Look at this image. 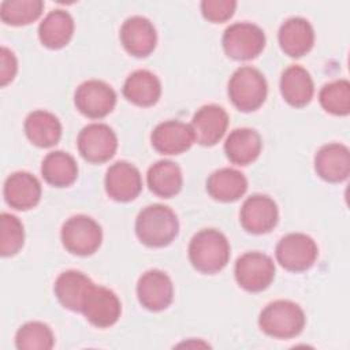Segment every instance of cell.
I'll list each match as a JSON object with an SVG mask.
<instances>
[{
    "label": "cell",
    "instance_id": "1",
    "mask_svg": "<svg viewBox=\"0 0 350 350\" xmlns=\"http://www.w3.org/2000/svg\"><path fill=\"white\" fill-rule=\"evenodd\" d=\"M179 232V221L175 212L163 204L145 206L135 219V234L141 243L149 247L170 245Z\"/></svg>",
    "mask_w": 350,
    "mask_h": 350
},
{
    "label": "cell",
    "instance_id": "2",
    "mask_svg": "<svg viewBox=\"0 0 350 350\" xmlns=\"http://www.w3.org/2000/svg\"><path fill=\"white\" fill-rule=\"evenodd\" d=\"M189 260L201 273L220 272L230 260V243L216 228H204L193 235L189 243Z\"/></svg>",
    "mask_w": 350,
    "mask_h": 350
},
{
    "label": "cell",
    "instance_id": "3",
    "mask_svg": "<svg viewBox=\"0 0 350 350\" xmlns=\"http://www.w3.org/2000/svg\"><path fill=\"white\" fill-rule=\"evenodd\" d=\"M306 323L302 308L288 299L269 302L258 316L260 329L276 339H290L298 336Z\"/></svg>",
    "mask_w": 350,
    "mask_h": 350
},
{
    "label": "cell",
    "instance_id": "4",
    "mask_svg": "<svg viewBox=\"0 0 350 350\" xmlns=\"http://www.w3.org/2000/svg\"><path fill=\"white\" fill-rule=\"evenodd\" d=\"M227 92L237 109L252 112L264 104L268 94V85L261 71L250 66H243L237 68L230 77Z\"/></svg>",
    "mask_w": 350,
    "mask_h": 350
},
{
    "label": "cell",
    "instance_id": "5",
    "mask_svg": "<svg viewBox=\"0 0 350 350\" xmlns=\"http://www.w3.org/2000/svg\"><path fill=\"white\" fill-rule=\"evenodd\" d=\"M60 238L63 246L71 254L90 256L101 245L103 230L90 216L75 215L63 223Z\"/></svg>",
    "mask_w": 350,
    "mask_h": 350
},
{
    "label": "cell",
    "instance_id": "6",
    "mask_svg": "<svg viewBox=\"0 0 350 350\" xmlns=\"http://www.w3.org/2000/svg\"><path fill=\"white\" fill-rule=\"evenodd\" d=\"M265 33L250 22H237L230 25L221 38L226 55L234 60H252L265 48Z\"/></svg>",
    "mask_w": 350,
    "mask_h": 350
},
{
    "label": "cell",
    "instance_id": "7",
    "mask_svg": "<svg viewBox=\"0 0 350 350\" xmlns=\"http://www.w3.org/2000/svg\"><path fill=\"white\" fill-rule=\"evenodd\" d=\"M234 275L239 287L250 293H260L273 282L275 264L265 253L247 252L238 257Z\"/></svg>",
    "mask_w": 350,
    "mask_h": 350
},
{
    "label": "cell",
    "instance_id": "8",
    "mask_svg": "<svg viewBox=\"0 0 350 350\" xmlns=\"http://www.w3.org/2000/svg\"><path fill=\"white\" fill-rule=\"evenodd\" d=\"M319 249L313 238L302 232H290L276 245L278 262L290 272L308 271L316 261Z\"/></svg>",
    "mask_w": 350,
    "mask_h": 350
},
{
    "label": "cell",
    "instance_id": "9",
    "mask_svg": "<svg viewBox=\"0 0 350 350\" xmlns=\"http://www.w3.org/2000/svg\"><path fill=\"white\" fill-rule=\"evenodd\" d=\"M77 145L85 160L101 164L115 156L118 149V137L108 124L90 123L79 131Z\"/></svg>",
    "mask_w": 350,
    "mask_h": 350
},
{
    "label": "cell",
    "instance_id": "10",
    "mask_svg": "<svg viewBox=\"0 0 350 350\" xmlns=\"http://www.w3.org/2000/svg\"><path fill=\"white\" fill-rule=\"evenodd\" d=\"M74 104L86 118L101 119L115 108L116 93L107 82L89 79L77 88L74 93Z\"/></svg>",
    "mask_w": 350,
    "mask_h": 350
},
{
    "label": "cell",
    "instance_id": "11",
    "mask_svg": "<svg viewBox=\"0 0 350 350\" xmlns=\"http://www.w3.org/2000/svg\"><path fill=\"white\" fill-rule=\"evenodd\" d=\"M81 313L92 325L108 328L119 320L122 304L112 290L94 284L83 302Z\"/></svg>",
    "mask_w": 350,
    "mask_h": 350
},
{
    "label": "cell",
    "instance_id": "12",
    "mask_svg": "<svg viewBox=\"0 0 350 350\" xmlns=\"http://www.w3.org/2000/svg\"><path fill=\"white\" fill-rule=\"evenodd\" d=\"M242 227L250 234H267L279 221L276 202L265 194H253L245 200L239 212Z\"/></svg>",
    "mask_w": 350,
    "mask_h": 350
},
{
    "label": "cell",
    "instance_id": "13",
    "mask_svg": "<svg viewBox=\"0 0 350 350\" xmlns=\"http://www.w3.org/2000/svg\"><path fill=\"white\" fill-rule=\"evenodd\" d=\"M137 297L145 309L150 312L164 310L174 299L172 280L160 269H149L138 279Z\"/></svg>",
    "mask_w": 350,
    "mask_h": 350
},
{
    "label": "cell",
    "instance_id": "14",
    "mask_svg": "<svg viewBox=\"0 0 350 350\" xmlns=\"http://www.w3.org/2000/svg\"><path fill=\"white\" fill-rule=\"evenodd\" d=\"M123 48L135 57L149 56L157 44V33L153 23L141 15L127 18L119 31Z\"/></svg>",
    "mask_w": 350,
    "mask_h": 350
},
{
    "label": "cell",
    "instance_id": "15",
    "mask_svg": "<svg viewBox=\"0 0 350 350\" xmlns=\"http://www.w3.org/2000/svg\"><path fill=\"white\" fill-rule=\"evenodd\" d=\"M105 191L118 202H129L142 190V178L135 165L127 161L113 163L105 174Z\"/></svg>",
    "mask_w": 350,
    "mask_h": 350
},
{
    "label": "cell",
    "instance_id": "16",
    "mask_svg": "<svg viewBox=\"0 0 350 350\" xmlns=\"http://www.w3.org/2000/svg\"><path fill=\"white\" fill-rule=\"evenodd\" d=\"M190 127L196 142L202 146H213L227 131L228 113L223 107L216 104L202 105L193 115Z\"/></svg>",
    "mask_w": 350,
    "mask_h": 350
},
{
    "label": "cell",
    "instance_id": "17",
    "mask_svg": "<svg viewBox=\"0 0 350 350\" xmlns=\"http://www.w3.org/2000/svg\"><path fill=\"white\" fill-rule=\"evenodd\" d=\"M150 142L161 154H180L189 150L196 141L190 124L180 120H165L153 129Z\"/></svg>",
    "mask_w": 350,
    "mask_h": 350
},
{
    "label": "cell",
    "instance_id": "18",
    "mask_svg": "<svg viewBox=\"0 0 350 350\" xmlns=\"http://www.w3.org/2000/svg\"><path fill=\"white\" fill-rule=\"evenodd\" d=\"M314 170L321 179L329 183L346 180L350 174L349 148L338 142L323 145L314 156Z\"/></svg>",
    "mask_w": 350,
    "mask_h": 350
},
{
    "label": "cell",
    "instance_id": "19",
    "mask_svg": "<svg viewBox=\"0 0 350 350\" xmlns=\"http://www.w3.org/2000/svg\"><path fill=\"white\" fill-rule=\"evenodd\" d=\"M280 49L290 57H301L309 53L314 45V29L301 16L286 19L278 33Z\"/></svg>",
    "mask_w": 350,
    "mask_h": 350
},
{
    "label": "cell",
    "instance_id": "20",
    "mask_svg": "<svg viewBox=\"0 0 350 350\" xmlns=\"http://www.w3.org/2000/svg\"><path fill=\"white\" fill-rule=\"evenodd\" d=\"M4 198L18 211H29L41 200V183L27 171H16L4 182Z\"/></svg>",
    "mask_w": 350,
    "mask_h": 350
},
{
    "label": "cell",
    "instance_id": "21",
    "mask_svg": "<svg viewBox=\"0 0 350 350\" xmlns=\"http://www.w3.org/2000/svg\"><path fill=\"white\" fill-rule=\"evenodd\" d=\"M94 283L89 276L77 269L62 272L53 286L60 305L71 312H81L83 302Z\"/></svg>",
    "mask_w": 350,
    "mask_h": 350
},
{
    "label": "cell",
    "instance_id": "22",
    "mask_svg": "<svg viewBox=\"0 0 350 350\" xmlns=\"http://www.w3.org/2000/svg\"><path fill=\"white\" fill-rule=\"evenodd\" d=\"M262 149V139L254 129L232 130L224 142L227 159L237 165H247L257 160Z\"/></svg>",
    "mask_w": 350,
    "mask_h": 350
},
{
    "label": "cell",
    "instance_id": "23",
    "mask_svg": "<svg viewBox=\"0 0 350 350\" xmlns=\"http://www.w3.org/2000/svg\"><path fill=\"white\" fill-rule=\"evenodd\" d=\"M280 93L293 107L308 105L314 94V83L309 71L297 64L288 66L280 77Z\"/></svg>",
    "mask_w": 350,
    "mask_h": 350
},
{
    "label": "cell",
    "instance_id": "24",
    "mask_svg": "<svg viewBox=\"0 0 350 350\" xmlns=\"http://www.w3.org/2000/svg\"><path fill=\"white\" fill-rule=\"evenodd\" d=\"M74 34V19L62 8L52 10L45 15L38 26V38L49 49L66 46Z\"/></svg>",
    "mask_w": 350,
    "mask_h": 350
},
{
    "label": "cell",
    "instance_id": "25",
    "mask_svg": "<svg viewBox=\"0 0 350 350\" xmlns=\"http://www.w3.org/2000/svg\"><path fill=\"white\" fill-rule=\"evenodd\" d=\"M247 190L246 176L235 168H220L206 179L208 194L220 202H234Z\"/></svg>",
    "mask_w": 350,
    "mask_h": 350
},
{
    "label": "cell",
    "instance_id": "26",
    "mask_svg": "<svg viewBox=\"0 0 350 350\" xmlns=\"http://www.w3.org/2000/svg\"><path fill=\"white\" fill-rule=\"evenodd\" d=\"M123 96L138 107H152L161 96L160 79L148 70H135L123 85Z\"/></svg>",
    "mask_w": 350,
    "mask_h": 350
},
{
    "label": "cell",
    "instance_id": "27",
    "mask_svg": "<svg viewBox=\"0 0 350 350\" xmlns=\"http://www.w3.org/2000/svg\"><path fill=\"white\" fill-rule=\"evenodd\" d=\"M25 134L38 148H51L62 138V123L48 111H33L25 119Z\"/></svg>",
    "mask_w": 350,
    "mask_h": 350
},
{
    "label": "cell",
    "instance_id": "28",
    "mask_svg": "<svg viewBox=\"0 0 350 350\" xmlns=\"http://www.w3.org/2000/svg\"><path fill=\"white\" fill-rule=\"evenodd\" d=\"M146 182L153 194L161 198H171L180 191L183 186V175L176 163L171 160H159L149 167Z\"/></svg>",
    "mask_w": 350,
    "mask_h": 350
},
{
    "label": "cell",
    "instance_id": "29",
    "mask_svg": "<svg viewBox=\"0 0 350 350\" xmlns=\"http://www.w3.org/2000/svg\"><path fill=\"white\" fill-rule=\"evenodd\" d=\"M41 174L46 183L55 187L71 186L78 176L75 159L63 150L48 153L41 164Z\"/></svg>",
    "mask_w": 350,
    "mask_h": 350
},
{
    "label": "cell",
    "instance_id": "30",
    "mask_svg": "<svg viewBox=\"0 0 350 350\" xmlns=\"http://www.w3.org/2000/svg\"><path fill=\"white\" fill-rule=\"evenodd\" d=\"M42 10L41 0H5L0 4V18L5 25L25 26L37 21Z\"/></svg>",
    "mask_w": 350,
    "mask_h": 350
},
{
    "label": "cell",
    "instance_id": "31",
    "mask_svg": "<svg viewBox=\"0 0 350 350\" xmlns=\"http://www.w3.org/2000/svg\"><path fill=\"white\" fill-rule=\"evenodd\" d=\"M53 345V332L42 321L25 323L15 334V346L19 350H49Z\"/></svg>",
    "mask_w": 350,
    "mask_h": 350
},
{
    "label": "cell",
    "instance_id": "32",
    "mask_svg": "<svg viewBox=\"0 0 350 350\" xmlns=\"http://www.w3.org/2000/svg\"><path fill=\"white\" fill-rule=\"evenodd\" d=\"M320 105L332 115L346 116L350 112V83L338 79L324 85L319 93Z\"/></svg>",
    "mask_w": 350,
    "mask_h": 350
},
{
    "label": "cell",
    "instance_id": "33",
    "mask_svg": "<svg viewBox=\"0 0 350 350\" xmlns=\"http://www.w3.org/2000/svg\"><path fill=\"white\" fill-rule=\"evenodd\" d=\"M0 253L3 257L16 254L25 243V230L22 221L7 212L0 216Z\"/></svg>",
    "mask_w": 350,
    "mask_h": 350
},
{
    "label": "cell",
    "instance_id": "34",
    "mask_svg": "<svg viewBox=\"0 0 350 350\" xmlns=\"http://www.w3.org/2000/svg\"><path fill=\"white\" fill-rule=\"evenodd\" d=\"M237 8L234 0H204L201 3V12L204 18L212 23H223L228 21Z\"/></svg>",
    "mask_w": 350,
    "mask_h": 350
},
{
    "label": "cell",
    "instance_id": "35",
    "mask_svg": "<svg viewBox=\"0 0 350 350\" xmlns=\"http://www.w3.org/2000/svg\"><path fill=\"white\" fill-rule=\"evenodd\" d=\"M18 71V62L12 51H10L5 46H1L0 49V81L1 86H5L10 83Z\"/></svg>",
    "mask_w": 350,
    "mask_h": 350
}]
</instances>
